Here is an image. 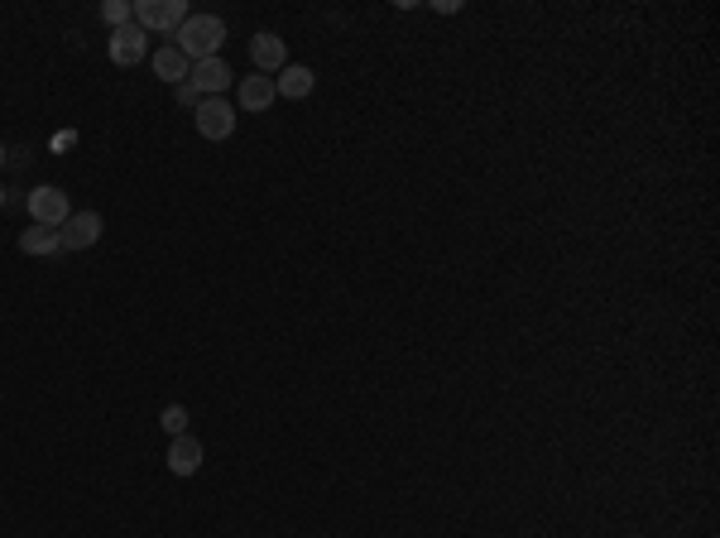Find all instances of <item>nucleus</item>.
Returning <instances> with one entry per match:
<instances>
[{"label": "nucleus", "mask_w": 720, "mask_h": 538, "mask_svg": "<svg viewBox=\"0 0 720 538\" xmlns=\"http://www.w3.org/2000/svg\"><path fill=\"white\" fill-rule=\"evenodd\" d=\"M221 44H226V25H221V15H188L183 25L173 29V49L183 53L188 63L221 58Z\"/></svg>", "instance_id": "1"}, {"label": "nucleus", "mask_w": 720, "mask_h": 538, "mask_svg": "<svg viewBox=\"0 0 720 538\" xmlns=\"http://www.w3.org/2000/svg\"><path fill=\"white\" fill-rule=\"evenodd\" d=\"M192 121H197V135H202V140H231V135H236V111H231L226 97H202L197 111H192Z\"/></svg>", "instance_id": "2"}, {"label": "nucleus", "mask_w": 720, "mask_h": 538, "mask_svg": "<svg viewBox=\"0 0 720 538\" xmlns=\"http://www.w3.org/2000/svg\"><path fill=\"white\" fill-rule=\"evenodd\" d=\"M29 217H34V226H63V221L72 217V202L63 188H53V183H39L34 193H29Z\"/></svg>", "instance_id": "3"}, {"label": "nucleus", "mask_w": 720, "mask_h": 538, "mask_svg": "<svg viewBox=\"0 0 720 538\" xmlns=\"http://www.w3.org/2000/svg\"><path fill=\"white\" fill-rule=\"evenodd\" d=\"M188 15H192L188 0H140V5H135V25H140L144 34H149V29H168V34H173Z\"/></svg>", "instance_id": "4"}, {"label": "nucleus", "mask_w": 720, "mask_h": 538, "mask_svg": "<svg viewBox=\"0 0 720 538\" xmlns=\"http://www.w3.org/2000/svg\"><path fill=\"white\" fill-rule=\"evenodd\" d=\"M101 231H106L101 212H72V217L58 226V241H63V250H92V245L101 241Z\"/></svg>", "instance_id": "5"}, {"label": "nucleus", "mask_w": 720, "mask_h": 538, "mask_svg": "<svg viewBox=\"0 0 720 538\" xmlns=\"http://www.w3.org/2000/svg\"><path fill=\"white\" fill-rule=\"evenodd\" d=\"M144 58H149V34L140 25H125L111 34V63L116 68H140Z\"/></svg>", "instance_id": "6"}, {"label": "nucleus", "mask_w": 720, "mask_h": 538, "mask_svg": "<svg viewBox=\"0 0 720 538\" xmlns=\"http://www.w3.org/2000/svg\"><path fill=\"white\" fill-rule=\"evenodd\" d=\"M188 82L197 87V97H221L231 87V63L226 58H202V63H192Z\"/></svg>", "instance_id": "7"}, {"label": "nucleus", "mask_w": 720, "mask_h": 538, "mask_svg": "<svg viewBox=\"0 0 720 538\" xmlns=\"http://www.w3.org/2000/svg\"><path fill=\"white\" fill-rule=\"evenodd\" d=\"M250 58H255V68H260L264 77H274V73H284V68H288L284 39H279V34H269V29L250 39Z\"/></svg>", "instance_id": "8"}, {"label": "nucleus", "mask_w": 720, "mask_h": 538, "mask_svg": "<svg viewBox=\"0 0 720 538\" xmlns=\"http://www.w3.org/2000/svg\"><path fill=\"white\" fill-rule=\"evenodd\" d=\"M279 101V92H274V77H240V87H236V106L240 111H269Z\"/></svg>", "instance_id": "9"}, {"label": "nucleus", "mask_w": 720, "mask_h": 538, "mask_svg": "<svg viewBox=\"0 0 720 538\" xmlns=\"http://www.w3.org/2000/svg\"><path fill=\"white\" fill-rule=\"evenodd\" d=\"M168 471H173V476H197V471H202V442L192 438V433L173 438V447H168Z\"/></svg>", "instance_id": "10"}, {"label": "nucleus", "mask_w": 720, "mask_h": 538, "mask_svg": "<svg viewBox=\"0 0 720 538\" xmlns=\"http://www.w3.org/2000/svg\"><path fill=\"white\" fill-rule=\"evenodd\" d=\"M317 87V77H312V68H298V63H288L284 73H274V92L288 101H303Z\"/></svg>", "instance_id": "11"}, {"label": "nucleus", "mask_w": 720, "mask_h": 538, "mask_svg": "<svg viewBox=\"0 0 720 538\" xmlns=\"http://www.w3.org/2000/svg\"><path fill=\"white\" fill-rule=\"evenodd\" d=\"M154 73L164 77V82H173V87H178V82H188L192 63H188V58H183L178 49H173V44H164V49H154Z\"/></svg>", "instance_id": "12"}, {"label": "nucleus", "mask_w": 720, "mask_h": 538, "mask_svg": "<svg viewBox=\"0 0 720 538\" xmlns=\"http://www.w3.org/2000/svg\"><path fill=\"white\" fill-rule=\"evenodd\" d=\"M20 250L24 255H58L63 250V241H58V231L53 226H29L20 236Z\"/></svg>", "instance_id": "13"}, {"label": "nucleus", "mask_w": 720, "mask_h": 538, "mask_svg": "<svg viewBox=\"0 0 720 538\" xmlns=\"http://www.w3.org/2000/svg\"><path fill=\"white\" fill-rule=\"evenodd\" d=\"M101 20H106L111 29L135 25V5H125V0H106V5H101Z\"/></svg>", "instance_id": "14"}, {"label": "nucleus", "mask_w": 720, "mask_h": 538, "mask_svg": "<svg viewBox=\"0 0 720 538\" xmlns=\"http://www.w3.org/2000/svg\"><path fill=\"white\" fill-rule=\"evenodd\" d=\"M159 428H164L168 438H183V433H188V409H183V404H168L164 414H159Z\"/></svg>", "instance_id": "15"}, {"label": "nucleus", "mask_w": 720, "mask_h": 538, "mask_svg": "<svg viewBox=\"0 0 720 538\" xmlns=\"http://www.w3.org/2000/svg\"><path fill=\"white\" fill-rule=\"evenodd\" d=\"M178 101H183V106H192V111H197V87H192V82H178Z\"/></svg>", "instance_id": "16"}, {"label": "nucleus", "mask_w": 720, "mask_h": 538, "mask_svg": "<svg viewBox=\"0 0 720 538\" xmlns=\"http://www.w3.org/2000/svg\"><path fill=\"white\" fill-rule=\"evenodd\" d=\"M0 207H5V188H0Z\"/></svg>", "instance_id": "17"}, {"label": "nucleus", "mask_w": 720, "mask_h": 538, "mask_svg": "<svg viewBox=\"0 0 720 538\" xmlns=\"http://www.w3.org/2000/svg\"><path fill=\"white\" fill-rule=\"evenodd\" d=\"M0 164H5V145H0Z\"/></svg>", "instance_id": "18"}]
</instances>
